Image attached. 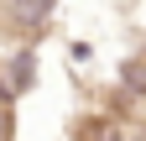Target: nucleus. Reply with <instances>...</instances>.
<instances>
[{
  "instance_id": "obj_1",
  "label": "nucleus",
  "mask_w": 146,
  "mask_h": 141,
  "mask_svg": "<svg viewBox=\"0 0 146 141\" xmlns=\"http://www.w3.org/2000/svg\"><path fill=\"white\" fill-rule=\"evenodd\" d=\"M5 73H11V78H5V84H0V94H5V99H11V94H21V89H26V84H31V52H21V58H16V63L5 68Z\"/></svg>"
},
{
  "instance_id": "obj_2",
  "label": "nucleus",
  "mask_w": 146,
  "mask_h": 141,
  "mask_svg": "<svg viewBox=\"0 0 146 141\" xmlns=\"http://www.w3.org/2000/svg\"><path fill=\"white\" fill-rule=\"evenodd\" d=\"M125 84H131V89H146V63H131V68H125Z\"/></svg>"
},
{
  "instance_id": "obj_3",
  "label": "nucleus",
  "mask_w": 146,
  "mask_h": 141,
  "mask_svg": "<svg viewBox=\"0 0 146 141\" xmlns=\"http://www.w3.org/2000/svg\"><path fill=\"white\" fill-rule=\"evenodd\" d=\"M0 141H16V120H11L5 104H0Z\"/></svg>"
}]
</instances>
